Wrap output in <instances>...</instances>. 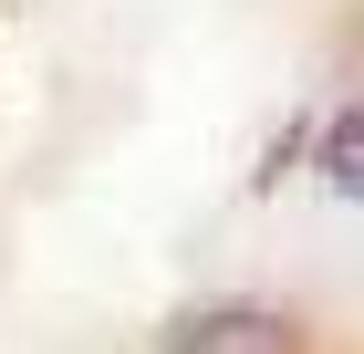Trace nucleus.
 I'll return each instance as SVG.
<instances>
[{
  "label": "nucleus",
  "mask_w": 364,
  "mask_h": 354,
  "mask_svg": "<svg viewBox=\"0 0 364 354\" xmlns=\"http://www.w3.org/2000/svg\"><path fill=\"white\" fill-rule=\"evenodd\" d=\"M177 354H302L281 313H208V323L177 333Z\"/></svg>",
  "instance_id": "obj_1"
}]
</instances>
